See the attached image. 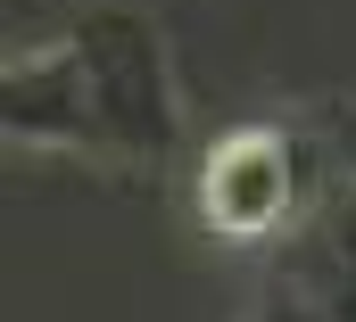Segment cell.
<instances>
[{"mask_svg":"<svg viewBox=\"0 0 356 322\" xmlns=\"http://www.w3.org/2000/svg\"><path fill=\"white\" fill-rule=\"evenodd\" d=\"M67 42H75L83 83H91L99 165H133V173L175 165V149H182V91H175L166 33L133 0H91V8H75Z\"/></svg>","mask_w":356,"mask_h":322,"instance_id":"6da1fadb","label":"cell"},{"mask_svg":"<svg viewBox=\"0 0 356 322\" xmlns=\"http://www.w3.org/2000/svg\"><path fill=\"white\" fill-rule=\"evenodd\" d=\"M0 124L17 149H83L99 158V124H91V83L75 42L58 33L50 50H17L0 67Z\"/></svg>","mask_w":356,"mask_h":322,"instance_id":"7a4b0ae2","label":"cell"},{"mask_svg":"<svg viewBox=\"0 0 356 322\" xmlns=\"http://www.w3.org/2000/svg\"><path fill=\"white\" fill-rule=\"evenodd\" d=\"M290 198H298V165H290V141L266 133V124L216 141L207 165H199V215L224 240H266V232H282Z\"/></svg>","mask_w":356,"mask_h":322,"instance_id":"3957f363","label":"cell"},{"mask_svg":"<svg viewBox=\"0 0 356 322\" xmlns=\"http://www.w3.org/2000/svg\"><path fill=\"white\" fill-rule=\"evenodd\" d=\"M290 248H298V256H307V273L323 281L332 322H356V182H340V190L315 207V223H307Z\"/></svg>","mask_w":356,"mask_h":322,"instance_id":"277c9868","label":"cell"},{"mask_svg":"<svg viewBox=\"0 0 356 322\" xmlns=\"http://www.w3.org/2000/svg\"><path fill=\"white\" fill-rule=\"evenodd\" d=\"M249 322H332V298H323V281L307 273V256L298 248H282L266 273V289H257V306Z\"/></svg>","mask_w":356,"mask_h":322,"instance_id":"5b68a950","label":"cell"},{"mask_svg":"<svg viewBox=\"0 0 356 322\" xmlns=\"http://www.w3.org/2000/svg\"><path fill=\"white\" fill-rule=\"evenodd\" d=\"M332 149H340V165L356 182V108H332Z\"/></svg>","mask_w":356,"mask_h":322,"instance_id":"8992f818","label":"cell"}]
</instances>
